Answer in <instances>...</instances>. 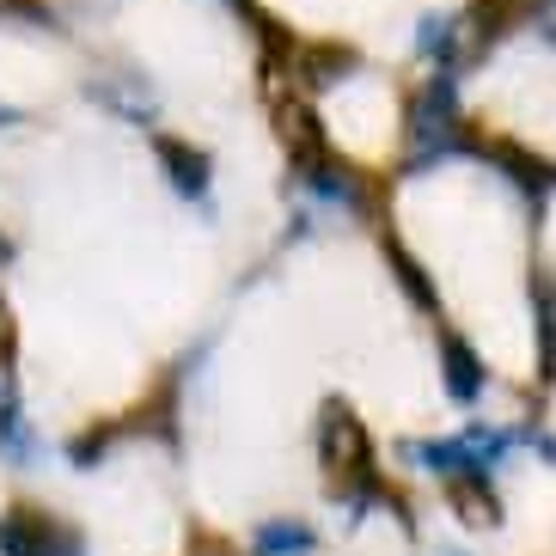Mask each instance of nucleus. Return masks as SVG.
<instances>
[{"instance_id": "nucleus-8", "label": "nucleus", "mask_w": 556, "mask_h": 556, "mask_svg": "<svg viewBox=\"0 0 556 556\" xmlns=\"http://www.w3.org/2000/svg\"><path fill=\"white\" fill-rule=\"evenodd\" d=\"M441 361H446V392H453L458 404H471V397L483 392V367H477L471 343H465V337H441Z\"/></svg>"}, {"instance_id": "nucleus-13", "label": "nucleus", "mask_w": 556, "mask_h": 556, "mask_svg": "<svg viewBox=\"0 0 556 556\" xmlns=\"http://www.w3.org/2000/svg\"><path fill=\"white\" fill-rule=\"evenodd\" d=\"M306 551H312V532L300 520H281L257 532V556H306Z\"/></svg>"}, {"instance_id": "nucleus-7", "label": "nucleus", "mask_w": 556, "mask_h": 556, "mask_svg": "<svg viewBox=\"0 0 556 556\" xmlns=\"http://www.w3.org/2000/svg\"><path fill=\"white\" fill-rule=\"evenodd\" d=\"M153 148H160L165 172H172V184H178L184 197H208V153H202V148H184V141H172V135H160Z\"/></svg>"}, {"instance_id": "nucleus-6", "label": "nucleus", "mask_w": 556, "mask_h": 556, "mask_svg": "<svg viewBox=\"0 0 556 556\" xmlns=\"http://www.w3.org/2000/svg\"><path fill=\"white\" fill-rule=\"evenodd\" d=\"M446 502H453V514H458L465 526H495V520H502L495 495L483 490V471H458V477H446Z\"/></svg>"}, {"instance_id": "nucleus-15", "label": "nucleus", "mask_w": 556, "mask_h": 556, "mask_svg": "<svg viewBox=\"0 0 556 556\" xmlns=\"http://www.w3.org/2000/svg\"><path fill=\"white\" fill-rule=\"evenodd\" d=\"M544 31H551V37H556V13H551V18H544Z\"/></svg>"}, {"instance_id": "nucleus-3", "label": "nucleus", "mask_w": 556, "mask_h": 556, "mask_svg": "<svg viewBox=\"0 0 556 556\" xmlns=\"http://www.w3.org/2000/svg\"><path fill=\"white\" fill-rule=\"evenodd\" d=\"M276 141H281L288 165H294V172H300L306 184L330 165V153H325V129H318L312 104H300V99H276Z\"/></svg>"}, {"instance_id": "nucleus-11", "label": "nucleus", "mask_w": 556, "mask_h": 556, "mask_svg": "<svg viewBox=\"0 0 556 556\" xmlns=\"http://www.w3.org/2000/svg\"><path fill=\"white\" fill-rule=\"evenodd\" d=\"M349 67H355V50H343V43H312V50H300V74L312 86H337Z\"/></svg>"}, {"instance_id": "nucleus-9", "label": "nucleus", "mask_w": 556, "mask_h": 556, "mask_svg": "<svg viewBox=\"0 0 556 556\" xmlns=\"http://www.w3.org/2000/svg\"><path fill=\"white\" fill-rule=\"evenodd\" d=\"M386 263H392V276H397V288H404V294L416 300V306H422V312H441V294H434V281L422 276V263L409 257V251L397 245L392 232H386Z\"/></svg>"}, {"instance_id": "nucleus-5", "label": "nucleus", "mask_w": 556, "mask_h": 556, "mask_svg": "<svg viewBox=\"0 0 556 556\" xmlns=\"http://www.w3.org/2000/svg\"><path fill=\"white\" fill-rule=\"evenodd\" d=\"M532 13H539V0H477L465 31H471V43H495L514 25H532Z\"/></svg>"}, {"instance_id": "nucleus-2", "label": "nucleus", "mask_w": 556, "mask_h": 556, "mask_svg": "<svg viewBox=\"0 0 556 556\" xmlns=\"http://www.w3.org/2000/svg\"><path fill=\"white\" fill-rule=\"evenodd\" d=\"M0 556H86V544H80V532L55 526L50 514L13 507V514L0 520Z\"/></svg>"}, {"instance_id": "nucleus-1", "label": "nucleus", "mask_w": 556, "mask_h": 556, "mask_svg": "<svg viewBox=\"0 0 556 556\" xmlns=\"http://www.w3.org/2000/svg\"><path fill=\"white\" fill-rule=\"evenodd\" d=\"M318 458H325V483H330L337 502H349V507L392 502L397 507V495L379 490L374 441H367V428L355 422V409L349 404H325V422H318Z\"/></svg>"}, {"instance_id": "nucleus-10", "label": "nucleus", "mask_w": 556, "mask_h": 556, "mask_svg": "<svg viewBox=\"0 0 556 556\" xmlns=\"http://www.w3.org/2000/svg\"><path fill=\"white\" fill-rule=\"evenodd\" d=\"M0 453L13 458V465H25V458H31V434H25V416H18V397H13L7 367H0Z\"/></svg>"}, {"instance_id": "nucleus-4", "label": "nucleus", "mask_w": 556, "mask_h": 556, "mask_svg": "<svg viewBox=\"0 0 556 556\" xmlns=\"http://www.w3.org/2000/svg\"><path fill=\"white\" fill-rule=\"evenodd\" d=\"M471 148H477V153H490V160L502 165L507 178L520 184V190H532V197L556 190V165H551V160H539V153L514 148V141H483V135H471Z\"/></svg>"}, {"instance_id": "nucleus-14", "label": "nucleus", "mask_w": 556, "mask_h": 556, "mask_svg": "<svg viewBox=\"0 0 556 556\" xmlns=\"http://www.w3.org/2000/svg\"><path fill=\"white\" fill-rule=\"evenodd\" d=\"M13 349H18V325H13V306L0 300V367L13 361Z\"/></svg>"}, {"instance_id": "nucleus-12", "label": "nucleus", "mask_w": 556, "mask_h": 556, "mask_svg": "<svg viewBox=\"0 0 556 556\" xmlns=\"http://www.w3.org/2000/svg\"><path fill=\"white\" fill-rule=\"evenodd\" d=\"M532 306H539V374L556 379V288L551 281L532 288Z\"/></svg>"}]
</instances>
